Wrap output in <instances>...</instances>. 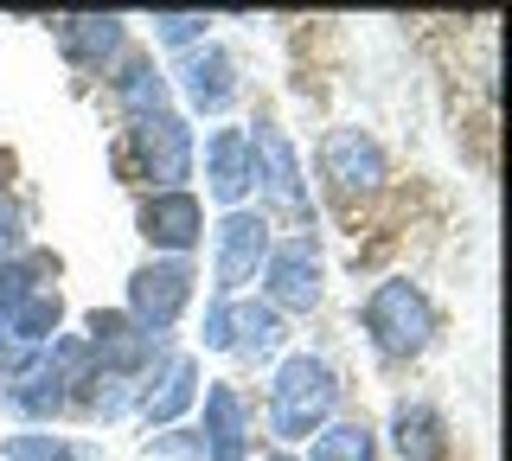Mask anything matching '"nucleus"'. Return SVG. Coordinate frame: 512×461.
I'll return each instance as SVG.
<instances>
[{
	"mask_svg": "<svg viewBox=\"0 0 512 461\" xmlns=\"http://www.w3.org/2000/svg\"><path fill=\"white\" fill-rule=\"evenodd\" d=\"M90 340H84V353H90V365H96V378H135L141 372V365H148L154 359V333L148 327H135V321H128V314L122 308H96L90 314Z\"/></svg>",
	"mask_w": 512,
	"mask_h": 461,
	"instance_id": "6e6552de",
	"label": "nucleus"
},
{
	"mask_svg": "<svg viewBox=\"0 0 512 461\" xmlns=\"http://www.w3.org/2000/svg\"><path fill=\"white\" fill-rule=\"evenodd\" d=\"M372 455H378V442L365 423H327L308 449V461H372Z\"/></svg>",
	"mask_w": 512,
	"mask_h": 461,
	"instance_id": "412c9836",
	"label": "nucleus"
},
{
	"mask_svg": "<svg viewBox=\"0 0 512 461\" xmlns=\"http://www.w3.org/2000/svg\"><path fill=\"white\" fill-rule=\"evenodd\" d=\"M52 26H58V45H64V58H71L77 71H103V58L122 52V20L116 13H64Z\"/></svg>",
	"mask_w": 512,
	"mask_h": 461,
	"instance_id": "ddd939ff",
	"label": "nucleus"
},
{
	"mask_svg": "<svg viewBox=\"0 0 512 461\" xmlns=\"http://www.w3.org/2000/svg\"><path fill=\"white\" fill-rule=\"evenodd\" d=\"M180 90L199 116H218V109L237 103V58L224 45H192L180 58Z\"/></svg>",
	"mask_w": 512,
	"mask_h": 461,
	"instance_id": "9b49d317",
	"label": "nucleus"
},
{
	"mask_svg": "<svg viewBox=\"0 0 512 461\" xmlns=\"http://www.w3.org/2000/svg\"><path fill=\"white\" fill-rule=\"evenodd\" d=\"M7 167H13V161H7V154H0V199H7Z\"/></svg>",
	"mask_w": 512,
	"mask_h": 461,
	"instance_id": "393cba45",
	"label": "nucleus"
},
{
	"mask_svg": "<svg viewBox=\"0 0 512 461\" xmlns=\"http://www.w3.org/2000/svg\"><path fill=\"white\" fill-rule=\"evenodd\" d=\"M205 26H212L205 13H154V39L160 45H192Z\"/></svg>",
	"mask_w": 512,
	"mask_h": 461,
	"instance_id": "5701e85b",
	"label": "nucleus"
},
{
	"mask_svg": "<svg viewBox=\"0 0 512 461\" xmlns=\"http://www.w3.org/2000/svg\"><path fill=\"white\" fill-rule=\"evenodd\" d=\"M0 455H7V461H96V449L64 442V436H45V429H20V436H7Z\"/></svg>",
	"mask_w": 512,
	"mask_h": 461,
	"instance_id": "aec40b11",
	"label": "nucleus"
},
{
	"mask_svg": "<svg viewBox=\"0 0 512 461\" xmlns=\"http://www.w3.org/2000/svg\"><path fill=\"white\" fill-rule=\"evenodd\" d=\"M263 461H295V455H288V449H276V455H263Z\"/></svg>",
	"mask_w": 512,
	"mask_h": 461,
	"instance_id": "a878e982",
	"label": "nucleus"
},
{
	"mask_svg": "<svg viewBox=\"0 0 512 461\" xmlns=\"http://www.w3.org/2000/svg\"><path fill=\"white\" fill-rule=\"evenodd\" d=\"M282 340V314L269 301H231V353H269Z\"/></svg>",
	"mask_w": 512,
	"mask_h": 461,
	"instance_id": "a211bd4d",
	"label": "nucleus"
},
{
	"mask_svg": "<svg viewBox=\"0 0 512 461\" xmlns=\"http://www.w3.org/2000/svg\"><path fill=\"white\" fill-rule=\"evenodd\" d=\"M192 404H199V359H192V353H173L160 391H148V423H173V417H186Z\"/></svg>",
	"mask_w": 512,
	"mask_h": 461,
	"instance_id": "dca6fc26",
	"label": "nucleus"
},
{
	"mask_svg": "<svg viewBox=\"0 0 512 461\" xmlns=\"http://www.w3.org/2000/svg\"><path fill=\"white\" fill-rule=\"evenodd\" d=\"M205 186H212V199L224 212H237L250 193V135L244 129H218L205 141Z\"/></svg>",
	"mask_w": 512,
	"mask_h": 461,
	"instance_id": "f8f14e48",
	"label": "nucleus"
},
{
	"mask_svg": "<svg viewBox=\"0 0 512 461\" xmlns=\"http://www.w3.org/2000/svg\"><path fill=\"white\" fill-rule=\"evenodd\" d=\"M192 282H199V276H192L186 257H154V263H141L135 276H128V308H122V314L160 340V333H167V327L186 314Z\"/></svg>",
	"mask_w": 512,
	"mask_h": 461,
	"instance_id": "20e7f679",
	"label": "nucleus"
},
{
	"mask_svg": "<svg viewBox=\"0 0 512 461\" xmlns=\"http://www.w3.org/2000/svg\"><path fill=\"white\" fill-rule=\"evenodd\" d=\"M333 404H340V378L320 353H288L269 378V429L282 442L320 436L333 423Z\"/></svg>",
	"mask_w": 512,
	"mask_h": 461,
	"instance_id": "f257e3e1",
	"label": "nucleus"
},
{
	"mask_svg": "<svg viewBox=\"0 0 512 461\" xmlns=\"http://www.w3.org/2000/svg\"><path fill=\"white\" fill-rule=\"evenodd\" d=\"M269 218L263 212H250V205H237V212H224L218 218V250H212V289H218V301H231L244 282H256V269H263V257H269Z\"/></svg>",
	"mask_w": 512,
	"mask_h": 461,
	"instance_id": "0eeeda50",
	"label": "nucleus"
},
{
	"mask_svg": "<svg viewBox=\"0 0 512 461\" xmlns=\"http://www.w3.org/2000/svg\"><path fill=\"white\" fill-rule=\"evenodd\" d=\"M250 429H244V404H237V391L231 385H212L205 391V455L212 461H244L250 455Z\"/></svg>",
	"mask_w": 512,
	"mask_h": 461,
	"instance_id": "2eb2a0df",
	"label": "nucleus"
},
{
	"mask_svg": "<svg viewBox=\"0 0 512 461\" xmlns=\"http://www.w3.org/2000/svg\"><path fill=\"white\" fill-rule=\"evenodd\" d=\"M141 237H148L154 250H167V257H186L192 244L205 237V205L199 193H186V186H173V193H148L135 212Z\"/></svg>",
	"mask_w": 512,
	"mask_h": 461,
	"instance_id": "9d476101",
	"label": "nucleus"
},
{
	"mask_svg": "<svg viewBox=\"0 0 512 461\" xmlns=\"http://www.w3.org/2000/svg\"><path fill=\"white\" fill-rule=\"evenodd\" d=\"M391 449L404 461H448V423L436 404H397L391 410Z\"/></svg>",
	"mask_w": 512,
	"mask_h": 461,
	"instance_id": "4468645a",
	"label": "nucleus"
},
{
	"mask_svg": "<svg viewBox=\"0 0 512 461\" xmlns=\"http://www.w3.org/2000/svg\"><path fill=\"white\" fill-rule=\"evenodd\" d=\"M250 186H263V199L276 205L295 231H314V205H308V186H301L295 141H288L269 116L256 122V135H250Z\"/></svg>",
	"mask_w": 512,
	"mask_h": 461,
	"instance_id": "7ed1b4c3",
	"label": "nucleus"
},
{
	"mask_svg": "<svg viewBox=\"0 0 512 461\" xmlns=\"http://www.w3.org/2000/svg\"><path fill=\"white\" fill-rule=\"evenodd\" d=\"M128 148H135L141 180H154V193H173L180 180H192V129L186 116L160 109V116H141L128 129Z\"/></svg>",
	"mask_w": 512,
	"mask_h": 461,
	"instance_id": "423d86ee",
	"label": "nucleus"
},
{
	"mask_svg": "<svg viewBox=\"0 0 512 461\" xmlns=\"http://www.w3.org/2000/svg\"><path fill=\"white\" fill-rule=\"evenodd\" d=\"M359 321H365V333H372V346L384 359H416L429 340H436V301L416 289V282L391 276V282H378V289L365 295Z\"/></svg>",
	"mask_w": 512,
	"mask_h": 461,
	"instance_id": "f03ea898",
	"label": "nucleus"
},
{
	"mask_svg": "<svg viewBox=\"0 0 512 461\" xmlns=\"http://www.w3.org/2000/svg\"><path fill=\"white\" fill-rule=\"evenodd\" d=\"M45 269H58V263H45V257H0V314H13L32 289H45Z\"/></svg>",
	"mask_w": 512,
	"mask_h": 461,
	"instance_id": "4be33fe9",
	"label": "nucleus"
},
{
	"mask_svg": "<svg viewBox=\"0 0 512 461\" xmlns=\"http://www.w3.org/2000/svg\"><path fill=\"white\" fill-rule=\"evenodd\" d=\"M320 173L333 180V193H378L384 186V148L365 129H327L320 135Z\"/></svg>",
	"mask_w": 512,
	"mask_h": 461,
	"instance_id": "1a4fd4ad",
	"label": "nucleus"
},
{
	"mask_svg": "<svg viewBox=\"0 0 512 461\" xmlns=\"http://www.w3.org/2000/svg\"><path fill=\"white\" fill-rule=\"evenodd\" d=\"M205 346L231 353V301H212V308H205Z\"/></svg>",
	"mask_w": 512,
	"mask_h": 461,
	"instance_id": "b1692460",
	"label": "nucleus"
},
{
	"mask_svg": "<svg viewBox=\"0 0 512 461\" xmlns=\"http://www.w3.org/2000/svg\"><path fill=\"white\" fill-rule=\"evenodd\" d=\"M116 103H122L135 122L167 109V77L154 71V58H128V65L116 71Z\"/></svg>",
	"mask_w": 512,
	"mask_h": 461,
	"instance_id": "f3484780",
	"label": "nucleus"
},
{
	"mask_svg": "<svg viewBox=\"0 0 512 461\" xmlns=\"http://www.w3.org/2000/svg\"><path fill=\"white\" fill-rule=\"evenodd\" d=\"M263 289H269V308H288V314H308L320 308V289H327V276H320V244L314 231H295L282 237V244H269L263 257Z\"/></svg>",
	"mask_w": 512,
	"mask_h": 461,
	"instance_id": "39448f33",
	"label": "nucleus"
},
{
	"mask_svg": "<svg viewBox=\"0 0 512 461\" xmlns=\"http://www.w3.org/2000/svg\"><path fill=\"white\" fill-rule=\"evenodd\" d=\"M58 321H64V295H58V289H32L20 308L7 314V333H13L20 346H45V340L58 333Z\"/></svg>",
	"mask_w": 512,
	"mask_h": 461,
	"instance_id": "6ab92c4d",
	"label": "nucleus"
}]
</instances>
